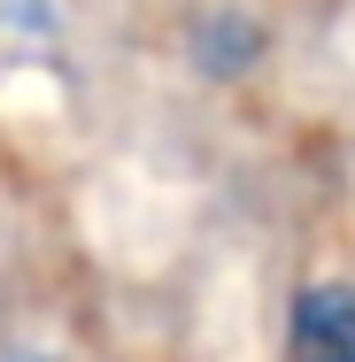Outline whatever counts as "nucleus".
<instances>
[{
	"mask_svg": "<svg viewBox=\"0 0 355 362\" xmlns=\"http://www.w3.org/2000/svg\"><path fill=\"white\" fill-rule=\"evenodd\" d=\"M293 362H355V286H309L286 324Z\"/></svg>",
	"mask_w": 355,
	"mask_h": 362,
	"instance_id": "nucleus-1",
	"label": "nucleus"
}]
</instances>
